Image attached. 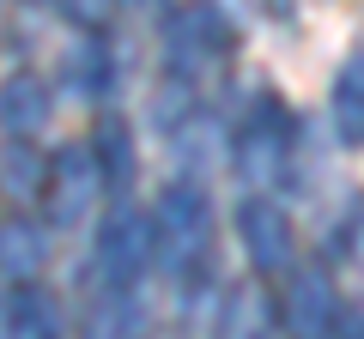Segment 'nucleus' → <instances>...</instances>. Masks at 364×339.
<instances>
[{
    "label": "nucleus",
    "instance_id": "39448f33",
    "mask_svg": "<svg viewBox=\"0 0 364 339\" xmlns=\"http://www.w3.org/2000/svg\"><path fill=\"white\" fill-rule=\"evenodd\" d=\"M97 200H109L104 164L91 145H61L49 152V176H43V206H49L55 230H79V224L97 212Z\"/></svg>",
    "mask_w": 364,
    "mask_h": 339
},
{
    "label": "nucleus",
    "instance_id": "9d476101",
    "mask_svg": "<svg viewBox=\"0 0 364 339\" xmlns=\"http://www.w3.org/2000/svg\"><path fill=\"white\" fill-rule=\"evenodd\" d=\"M49 255H55V243H49V224L43 218H25V212L0 218V279L6 285H37Z\"/></svg>",
    "mask_w": 364,
    "mask_h": 339
},
{
    "label": "nucleus",
    "instance_id": "f3484780",
    "mask_svg": "<svg viewBox=\"0 0 364 339\" xmlns=\"http://www.w3.org/2000/svg\"><path fill=\"white\" fill-rule=\"evenodd\" d=\"M334 339H364V309H346V315H340Z\"/></svg>",
    "mask_w": 364,
    "mask_h": 339
},
{
    "label": "nucleus",
    "instance_id": "a211bd4d",
    "mask_svg": "<svg viewBox=\"0 0 364 339\" xmlns=\"http://www.w3.org/2000/svg\"><path fill=\"white\" fill-rule=\"evenodd\" d=\"M152 339H176V333H152Z\"/></svg>",
    "mask_w": 364,
    "mask_h": 339
},
{
    "label": "nucleus",
    "instance_id": "4468645a",
    "mask_svg": "<svg viewBox=\"0 0 364 339\" xmlns=\"http://www.w3.org/2000/svg\"><path fill=\"white\" fill-rule=\"evenodd\" d=\"M61 79H67V91H73L79 104H104V97H116V55H109L104 43H79V49L67 55Z\"/></svg>",
    "mask_w": 364,
    "mask_h": 339
},
{
    "label": "nucleus",
    "instance_id": "dca6fc26",
    "mask_svg": "<svg viewBox=\"0 0 364 339\" xmlns=\"http://www.w3.org/2000/svg\"><path fill=\"white\" fill-rule=\"evenodd\" d=\"M116 6H122V0H61V13L73 18L79 30H91V37H97L109 18H116Z\"/></svg>",
    "mask_w": 364,
    "mask_h": 339
},
{
    "label": "nucleus",
    "instance_id": "1a4fd4ad",
    "mask_svg": "<svg viewBox=\"0 0 364 339\" xmlns=\"http://www.w3.org/2000/svg\"><path fill=\"white\" fill-rule=\"evenodd\" d=\"M0 339H67V315L43 285L0 291Z\"/></svg>",
    "mask_w": 364,
    "mask_h": 339
},
{
    "label": "nucleus",
    "instance_id": "f8f14e48",
    "mask_svg": "<svg viewBox=\"0 0 364 339\" xmlns=\"http://www.w3.org/2000/svg\"><path fill=\"white\" fill-rule=\"evenodd\" d=\"M55 97L49 85H43L37 73H13V79H0V133L6 140H37V128L49 121Z\"/></svg>",
    "mask_w": 364,
    "mask_h": 339
},
{
    "label": "nucleus",
    "instance_id": "423d86ee",
    "mask_svg": "<svg viewBox=\"0 0 364 339\" xmlns=\"http://www.w3.org/2000/svg\"><path fill=\"white\" fill-rule=\"evenodd\" d=\"M340 291L328 279V267L298 261L286 273V291H279V333L286 339H334L340 327Z\"/></svg>",
    "mask_w": 364,
    "mask_h": 339
},
{
    "label": "nucleus",
    "instance_id": "f03ea898",
    "mask_svg": "<svg viewBox=\"0 0 364 339\" xmlns=\"http://www.w3.org/2000/svg\"><path fill=\"white\" fill-rule=\"evenodd\" d=\"M158 55H164V73L176 79L182 91L188 85H207L213 73H225L237 55V18L225 0H176L158 25Z\"/></svg>",
    "mask_w": 364,
    "mask_h": 339
},
{
    "label": "nucleus",
    "instance_id": "ddd939ff",
    "mask_svg": "<svg viewBox=\"0 0 364 339\" xmlns=\"http://www.w3.org/2000/svg\"><path fill=\"white\" fill-rule=\"evenodd\" d=\"M328 121H334L340 145H364V49L340 61L334 85H328Z\"/></svg>",
    "mask_w": 364,
    "mask_h": 339
},
{
    "label": "nucleus",
    "instance_id": "7ed1b4c3",
    "mask_svg": "<svg viewBox=\"0 0 364 339\" xmlns=\"http://www.w3.org/2000/svg\"><path fill=\"white\" fill-rule=\"evenodd\" d=\"M291 157H298V121H291L286 97L261 91L255 104L243 109L231 133V170L249 194H273V188L291 176Z\"/></svg>",
    "mask_w": 364,
    "mask_h": 339
},
{
    "label": "nucleus",
    "instance_id": "9b49d317",
    "mask_svg": "<svg viewBox=\"0 0 364 339\" xmlns=\"http://www.w3.org/2000/svg\"><path fill=\"white\" fill-rule=\"evenodd\" d=\"M79 339H152L146 333V291H91L79 309Z\"/></svg>",
    "mask_w": 364,
    "mask_h": 339
},
{
    "label": "nucleus",
    "instance_id": "20e7f679",
    "mask_svg": "<svg viewBox=\"0 0 364 339\" xmlns=\"http://www.w3.org/2000/svg\"><path fill=\"white\" fill-rule=\"evenodd\" d=\"M152 267H158V255H152V212H134L128 200L109 206V218L97 224V236H91L85 297L91 291H140Z\"/></svg>",
    "mask_w": 364,
    "mask_h": 339
},
{
    "label": "nucleus",
    "instance_id": "6e6552de",
    "mask_svg": "<svg viewBox=\"0 0 364 339\" xmlns=\"http://www.w3.org/2000/svg\"><path fill=\"white\" fill-rule=\"evenodd\" d=\"M213 339H286L279 333V297L261 279L225 285L219 309H213Z\"/></svg>",
    "mask_w": 364,
    "mask_h": 339
},
{
    "label": "nucleus",
    "instance_id": "f257e3e1",
    "mask_svg": "<svg viewBox=\"0 0 364 339\" xmlns=\"http://www.w3.org/2000/svg\"><path fill=\"white\" fill-rule=\"evenodd\" d=\"M213 243H219V224H213V206L195 182H170L152 206V255H158V273L195 297L213 273Z\"/></svg>",
    "mask_w": 364,
    "mask_h": 339
},
{
    "label": "nucleus",
    "instance_id": "2eb2a0df",
    "mask_svg": "<svg viewBox=\"0 0 364 339\" xmlns=\"http://www.w3.org/2000/svg\"><path fill=\"white\" fill-rule=\"evenodd\" d=\"M91 152H97V164H104V182H109V200H128V182H134V133L122 116H104L97 121V140H91Z\"/></svg>",
    "mask_w": 364,
    "mask_h": 339
},
{
    "label": "nucleus",
    "instance_id": "0eeeda50",
    "mask_svg": "<svg viewBox=\"0 0 364 339\" xmlns=\"http://www.w3.org/2000/svg\"><path fill=\"white\" fill-rule=\"evenodd\" d=\"M237 236H243V255H249L255 273L286 279L298 267V230H291V212L273 194H249L237 206Z\"/></svg>",
    "mask_w": 364,
    "mask_h": 339
}]
</instances>
